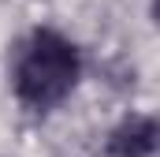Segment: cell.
<instances>
[{
    "mask_svg": "<svg viewBox=\"0 0 160 157\" xmlns=\"http://www.w3.org/2000/svg\"><path fill=\"white\" fill-rule=\"evenodd\" d=\"M82 75V60L75 41L63 38L60 30L41 26L19 45L15 52V68H11V86L15 97L26 109H56Z\"/></svg>",
    "mask_w": 160,
    "mask_h": 157,
    "instance_id": "cell-1",
    "label": "cell"
},
{
    "mask_svg": "<svg viewBox=\"0 0 160 157\" xmlns=\"http://www.w3.org/2000/svg\"><path fill=\"white\" fill-rule=\"evenodd\" d=\"M112 157H153L157 154V120L153 116H130L108 135Z\"/></svg>",
    "mask_w": 160,
    "mask_h": 157,
    "instance_id": "cell-2",
    "label": "cell"
}]
</instances>
